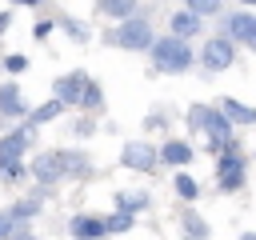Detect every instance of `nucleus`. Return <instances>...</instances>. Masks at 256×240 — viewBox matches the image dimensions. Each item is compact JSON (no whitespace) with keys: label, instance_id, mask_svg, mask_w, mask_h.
Returning <instances> with one entry per match:
<instances>
[{"label":"nucleus","instance_id":"f257e3e1","mask_svg":"<svg viewBox=\"0 0 256 240\" xmlns=\"http://www.w3.org/2000/svg\"><path fill=\"white\" fill-rule=\"evenodd\" d=\"M156 40V32H152V24H148V16H124V20H116V28H108L104 32V44H112V48H124V52H148V44Z\"/></svg>","mask_w":256,"mask_h":240},{"label":"nucleus","instance_id":"f03ea898","mask_svg":"<svg viewBox=\"0 0 256 240\" xmlns=\"http://www.w3.org/2000/svg\"><path fill=\"white\" fill-rule=\"evenodd\" d=\"M148 56H152V68H156V72H168V76L192 68V44L180 40V36H160V40H152V44H148Z\"/></svg>","mask_w":256,"mask_h":240},{"label":"nucleus","instance_id":"7ed1b4c3","mask_svg":"<svg viewBox=\"0 0 256 240\" xmlns=\"http://www.w3.org/2000/svg\"><path fill=\"white\" fill-rule=\"evenodd\" d=\"M36 140H40V124H32V120L24 116L20 124L4 128V136H0V160H20V156H28V152L36 148Z\"/></svg>","mask_w":256,"mask_h":240},{"label":"nucleus","instance_id":"20e7f679","mask_svg":"<svg viewBox=\"0 0 256 240\" xmlns=\"http://www.w3.org/2000/svg\"><path fill=\"white\" fill-rule=\"evenodd\" d=\"M28 100H24V92H20V84L16 80H0V128H12V124H20L24 116H28Z\"/></svg>","mask_w":256,"mask_h":240},{"label":"nucleus","instance_id":"39448f33","mask_svg":"<svg viewBox=\"0 0 256 240\" xmlns=\"http://www.w3.org/2000/svg\"><path fill=\"white\" fill-rule=\"evenodd\" d=\"M120 164H124L128 172H152V168L160 164L156 144H152V140H124V148H120Z\"/></svg>","mask_w":256,"mask_h":240},{"label":"nucleus","instance_id":"423d86ee","mask_svg":"<svg viewBox=\"0 0 256 240\" xmlns=\"http://www.w3.org/2000/svg\"><path fill=\"white\" fill-rule=\"evenodd\" d=\"M216 180H220V188H224V192H236V188L244 184V156L236 152V144L220 148V160H216Z\"/></svg>","mask_w":256,"mask_h":240},{"label":"nucleus","instance_id":"0eeeda50","mask_svg":"<svg viewBox=\"0 0 256 240\" xmlns=\"http://www.w3.org/2000/svg\"><path fill=\"white\" fill-rule=\"evenodd\" d=\"M28 180H36V184H44V188H56V184L64 180V172H60V160H56V148H48V152H36V156L28 160Z\"/></svg>","mask_w":256,"mask_h":240},{"label":"nucleus","instance_id":"6e6552de","mask_svg":"<svg viewBox=\"0 0 256 240\" xmlns=\"http://www.w3.org/2000/svg\"><path fill=\"white\" fill-rule=\"evenodd\" d=\"M232 60H236V44L228 36H212L204 44V52H200V64L208 72H224V68H232Z\"/></svg>","mask_w":256,"mask_h":240},{"label":"nucleus","instance_id":"1a4fd4ad","mask_svg":"<svg viewBox=\"0 0 256 240\" xmlns=\"http://www.w3.org/2000/svg\"><path fill=\"white\" fill-rule=\"evenodd\" d=\"M108 228H104V216L96 212H72L68 216V240H104Z\"/></svg>","mask_w":256,"mask_h":240},{"label":"nucleus","instance_id":"9d476101","mask_svg":"<svg viewBox=\"0 0 256 240\" xmlns=\"http://www.w3.org/2000/svg\"><path fill=\"white\" fill-rule=\"evenodd\" d=\"M84 80H88V72H84V68L64 72V76H56V80H52V96H56V100H64V108H76V104H80V92H84Z\"/></svg>","mask_w":256,"mask_h":240},{"label":"nucleus","instance_id":"9b49d317","mask_svg":"<svg viewBox=\"0 0 256 240\" xmlns=\"http://www.w3.org/2000/svg\"><path fill=\"white\" fill-rule=\"evenodd\" d=\"M200 132H208V144H212L216 152L228 148V144H236V140H232V120H228L220 108H208V112H204V128H200Z\"/></svg>","mask_w":256,"mask_h":240},{"label":"nucleus","instance_id":"f8f14e48","mask_svg":"<svg viewBox=\"0 0 256 240\" xmlns=\"http://www.w3.org/2000/svg\"><path fill=\"white\" fill-rule=\"evenodd\" d=\"M56 160H60L64 180H84V176H92V160H88V152H80V148H56Z\"/></svg>","mask_w":256,"mask_h":240},{"label":"nucleus","instance_id":"ddd939ff","mask_svg":"<svg viewBox=\"0 0 256 240\" xmlns=\"http://www.w3.org/2000/svg\"><path fill=\"white\" fill-rule=\"evenodd\" d=\"M252 32H256V16H252V12H232V16H224V36H228L232 44H248Z\"/></svg>","mask_w":256,"mask_h":240},{"label":"nucleus","instance_id":"4468645a","mask_svg":"<svg viewBox=\"0 0 256 240\" xmlns=\"http://www.w3.org/2000/svg\"><path fill=\"white\" fill-rule=\"evenodd\" d=\"M200 24H204V16H196V12H172L168 16V32L172 36H180V40H192V36H200Z\"/></svg>","mask_w":256,"mask_h":240},{"label":"nucleus","instance_id":"2eb2a0df","mask_svg":"<svg viewBox=\"0 0 256 240\" xmlns=\"http://www.w3.org/2000/svg\"><path fill=\"white\" fill-rule=\"evenodd\" d=\"M156 156H160L164 164H172V168H184V164H192V144H184V140H164V144L156 148Z\"/></svg>","mask_w":256,"mask_h":240},{"label":"nucleus","instance_id":"dca6fc26","mask_svg":"<svg viewBox=\"0 0 256 240\" xmlns=\"http://www.w3.org/2000/svg\"><path fill=\"white\" fill-rule=\"evenodd\" d=\"M64 112H68V108H64V100H56V96H48L44 104H36V108H28V120L44 128V124H52V120H60Z\"/></svg>","mask_w":256,"mask_h":240},{"label":"nucleus","instance_id":"f3484780","mask_svg":"<svg viewBox=\"0 0 256 240\" xmlns=\"http://www.w3.org/2000/svg\"><path fill=\"white\" fill-rule=\"evenodd\" d=\"M96 12L104 20H124V16L140 12V0H96Z\"/></svg>","mask_w":256,"mask_h":240},{"label":"nucleus","instance_id":"a211bd4d","mask_svg":"<svg viewBox=\"0 0 256 240\" xmlns=\"http://www.w3.org/2000/svg\"><path fill=\"white\" fill-rule=\"evenodd\" d=\"M40 212H44V200H36V196H20V200L8 204V216H12V220H28V224H32Z\"/></svg>","mask_w":256,"mask_h":240},{"label":"nucleus","instance_id":"6ab92c4d","mask_svg":"<svg viewBox=\"0 0 256 240\" xmlns=\"http://www.w3.org/2000/svg\"><path fill=\"white\" fill-rule=\"evenodd\" d=\"M28 180V160L20 156V160H0V184L4 188H16V184H24Z\"/></svg>","mask_w":256,"mask_h":240},{"label":"nucleus","instance_id":"aec40b11","mask_svg":"<svg viewBox=\"0 0 256 240\" xmlns=\"http://www.w3.org/2000/svg\"><path fill=\"white\" fill-rule=\"evenodd\" d=\"M220 112H224L232 124H256V108H248V104H240V100H232V96L220 100Z\"/></svg>","mask_w":256,"mask_h":240},{"label":"nucleus","instance_id":"412c9836","mask_svg":"<svg viewBox=\"0 0 256 240\" xmlns=\"http://www.w3.org/2000/svg\"><path fill=\"white\" fill-rule=\"evenodd\" d=\"M76 108H84V112H100V108H104V88H100L92 76L84 80V92H80V104H76Z\"/></svg>","mask_w":256,"mask_h":240},{"label":"nucleus","instance_id":"4be33fe9","mask_svg":"<svg viewBox=\"0 0 256 240\" xmlns=\"http://www.w3.org/2000/svg\"><path fill=\"white\" fill-rule=\"evenodd\" d=\"M132 224H136V216H132V212H124V208H112V216H104L108 236H124V232H132Z\"/></svg>","mask_w":256,"mask_h":240},{"label":"nucleus","instance_id":"5701e85b","mask_svg":"<svg viewBox=\"0 0 256 240\" xmlns=\"http://www.w3.org/2000/svg\"><path fill=\"white\" fill-rule=\"evenodd\" d=\"M60 28H64V36H68V40H76V44L92 40V28H88L84 20H76V16H60Z\"/></svg>","mask_w":256,"mask_h":240},{"label":"nucleus","instance_id":"b1692460","mask_svg":"<svg viewBox=\"0 0 256 240\" xmlns=\"http://www.w3.org/2000/svg\"><path fill=\"white\" fill-rule=\"evenodd\" d=\"M116 208H124V212H132V216H140V212L148 208V192H116Z\"/></svg>","mask_w":256,"mask_h":240},{"label":"nucleus","instance_id":"393cba45","mask_svg":"<svg viewBox=\"0 0 256 240\" xmlns=\"http://www.w3.org/2000/svg\"><path fill=\"white\" fill-rule=\"evenodd\" d=\"M172 184H176V196H180V200H188V204L200 196V184H196L188 172H176V180H172Z\"/></svg>","mask_w":256,"mask_h":240},{"label":"nucleus","instance_id":"a878e982","mask_svg":"<svg viewBox=\"0 0 256 240\" xmlns=\"http://www.w3.org/2000/svg\"><path fill=\"white\" fill-rule=\"evenodd\" d=\"M180 220H184V232H188V240H204V236H208V224H204V220H200L192 208H188Z\"/></svg>","mask_w":256,"mask_h":240},{"label":"nucleus","instance_id":"bb28decb","mask_svg":"<svg viewBox=\"0 0 256 240\" xmlns=\"http://www.w3.org/2000/svg\"><path fill=\"white\" fill-rule=\"evenodd\" d=\"M0 68H4V76H20V72H28V56L24 52H8L0 60Z\"/></svg>","mask_w":256,"mask_h":240},{"label":"nucleus","instance_id":"cd10ccee","mask_svg":"<svg viewBox=\"0 0 256 240\" xmlns=\"http://www.w3.org/2000/svg\"><path fill=\"white\" fill-rule=\"evenodd\" d=\"M184 8L196 12V16H216L224 8V0H184Z\"/></svg>","mask_w":256,"mask_h":240},{"label":"nucleus","instance_id":"c85d7f7f","mask_svg":"<svg viewBox=\"0 0 256 240\" xmlns=\"http://www.w3.org/2000/svg\"><path fill=\"white\" fill-rule=\"evenodd\" d=\"M56 32V20H48V16H40L36 24H32V40H48Z\"/></svg>","mask_w":256,"mask_h":240},{"label":"nucleus","instance_id":"c756f323","mask_svg":"<svg viewBox=\"0 0 256 240\" xmlns=\"http://www.w3.org/2000/svg\"><path fill=\"white\" fill-rule=\"evenodd\" d=\"M4 240H40V236L28 228V220H16V224H12V232H8Z\"/></svg>","mask_w":256,"mask_h":240},{"label":"nucleus","instance_id":"7c9ffc66","mask_svg":"<svg viewBox=\"0 0 256 240\" xmlns=\"http://www.w3.org/2000/svg\"><path fill=\"white\" fill-rule=\"evenodd\" d=\"M204 112H208V104H192V108H188V128H192V132L204 128Z\"/></svg>","mask_w":256,"mask_h":240},{"label":"nucleus","instance_id":"2f4dec72","mask_svg":"<svg viewBox=\"0 0 256 240\" xmlns=\"http://www.w3.org/2000/svg\"><path fill=\"white\" fill-rule=\"evenodd\" d=\"M12 24H16V8H0V36H4Z\"/></svg>","mask_w":256,"mask_h":240},{"label":"nucleus","instance_id":"473e14b6","mask_svg":"<svg viewBox=\"0 0 256 240\" xmlns=\"http://www.w3.org/2000/svg\"><path fill=\"white\" fill-rule=\"evenodd\" d=\"M92 128H96L92 120H76V124H72V136H92Z\"/></svg>","mask_w":256,"mask_h":240},{"label":"nucleus","instance_id":"72a5a7b5","mask_svg":"<svg viewBox=\"0 0 256 240\" xmlns=\"http://www.w3.org/2000/svg\"><path fill=\"white\" fill-rule=\"evenodd\" d=\"M12 224H16V220L8 216V208H0V240H4L8 232H12Z\"/></svg>","mask_w":256,"mask_h":240},{"label":"nucleus","instance_id":"f704fd0d","mask_svg":"<svg viewBox=\"0 0 256 240\" xmlns=\"http://www.w3.org/2000/svg\"><path fill=\"white\" fill-rule=\"evenodd\" d=\"M8 4H16V8H40L44 0H8Z\"/></svg>","mask_w":256,"mask_h":240},{"label":"nucleus","instance_id":"c9c22d12","mask_svg":"<svg viewBox=\"0 0 256 240\" xmlns=\"http://www.w3.org/2000/svg\"><path fill=\"white\" fill-rule=\"evenodd\" d=\"M248 48H252V52H256V32H252V40H248Z\"/></svg>","mask_w":256,"mask_h":240},{"label":"nucleus","instance_id":"e433bc0d","mask_svg":"<svg viewBox=\"0 0 256 240\" xmlns=\"http://www.w3.org/2000/svg\"><path fill=\"white\" fill-rule=\"evenodd\" d=\"M240 4H256V0H240Z\"/></svg>","mask_w":256,"mask_h":240},{"label":"nucleus","instance_id":"4c0bfd02","mask_svg":"<svg viewBox=\"0 0 256 240\" xmlns=\"http://www.w3.org/2000/svg\"><path fill=\"white\" fill-rule=\"evenodd\" d=\"M244 240H256V236H244Z\"/></svg>","mask_w":256,"mask_h":240}]
</instances>
